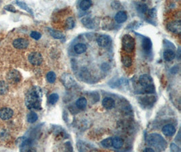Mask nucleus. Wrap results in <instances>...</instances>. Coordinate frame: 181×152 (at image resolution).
<instances>
[{"instance_id": "obj_29", "label": "nucleus", "mask_w": 181, "mask_h": 152, "mask_svg": "<svg viewBox=\"0 0 181 152\" xmlns=\"http://www.w3.org/2000/svg\"><path fill=\"white\" fill-rule=\"evenodd\" d=\"M16 3L17 4V5L20 7H21L22 9L24 10H26L27 11L28 13H30L31 14H33V11L31 9V8L28 7L27 4L24 3V2H16Z\"/></svg>"}, {"instance_id": "obj_34", "label": "nucleus", "mask_w": 181, "mask_h": 152, "mask_svg": "<svg viewBox=\"0 0 181 152\" xmlns=\"http://www.w3.org/2000/svg\"><path fill=\"white\" fill-rule=\"evenodd\" d=\"M64 146H65L64 152H73L72 145L70 142L65 143Z\"/></svg>"}, {"instance_id": "obj_7", "label": "nucleus", "mask_w": 181, "mask_h": 152, "mask_svg": "<svg viewBox=\"0 0 181 152\" xmlns=\"http://www.w3.org/2000/svg\"><path fill=\"white\" fill-rule=\"evenodd\" d=\"M138 82L140 85H141L142 87H144V89L149 87L151 85H153V81L152 77L148 75H141L139 78Z\"/></svg>"}, {"instance_id": "obj_32", "label": "nucleus", "mask_w": 181, "mask_h": 152, "mask_svg": "<svg viewBox=\"0 0 181 152\" xmlns=\"http://www.w3.org/2000/svg\"><path fill=\"white\" fill-rule=\"evenodd\" d=\"M101 144L103 147H106V148H109V147H112V138H107L105 139V140L101 142Z\"/></svg>"}, {"instance_id": "obj_33", "label": "nucleus", "mask_w": 181, "mask_h": 152, "mask_svg": "<svg viewBox=\"0 0 181 152\" xmlns=\"http://www.w3.org/2000/svg\"><path fill=\"white\" fill-rule=\"evenodd\" d=\"M137 10L138 11V12H140V13L145 14L147 12L148 8H147V5H145V4L141 3V4H139V5L137 6Z\"/></svg>"}, {"instance_id": "obj_12", "label": "nucleus", "mask_w": 181, "mask_h": 152, "mask_svg": "<svg viewBox=\"0 0 181 152\" xmlns=\"http://www.w3.org/2000/svg\"><path fill=\"white\" fill-rule=\"evenodd\" d=\"M168 28L170 31L174 32V33L179 34L181 30L180 21L178 20V21H174L170 22L168 24Z\"/></svg>"}, {"instance_id": "obj_9", "label": "nucleus", "mask_w": 181, "mask_h": 152, "mask_svg": "<svg viewBox=\"0 0 181 152\" xmlns=\"http://www.w3.org/2000/svg\"><path fill=\"white\" fill-rule=\"evenodd\" d=\"M14 114V112L11 108H3L0 110V118L3 120H7L10 119Z\"/></svg>"}, {"instance_id": "obj_2", "label": "nucleus", "mask_w": 181, "mask_h": 152, "mask_svg": "<svg viewBox=\"0 0 181 152\" xmlns=\"http://www.w3.org/2000/svg\"><path fill=\"white\" fill-rule=\"evenodd\" d=\"M147 143L150 145L157 147L160 150L166 149L167 146V142L161 135L157 133H153L148 135Z\"/></svg>"}, {"instance_id": "obj_22", "label": "nucleus", "mask_w": 181, "mask_h": 152, "mask_svg": "<svg viewBox=\"0 0 181 152\" xmlns=\"http://www.w3.org/2000/svg\"><path fill=\"white\" fill-rule=\"evenodd\" d=\"M175 56H176L175 53L172 50H168L164 51L163 52V58L168 61H172V60H174L175 58Z\"/></svg>"}, {"instance_id": "obj_18", "label": "nucleus", "mask_w": 181, "mask_h": 152, "mask_svg": "<svg viewBox=\"0 0 181 152\" xmlns=\"http://www.w3.org/2000/svg\"><path fill=\"white\" fill-rule=\"evenodd\" d=\"M88 101L87 100L85 97H80L76 101V106L78 109L80 110H84L85 108L86 105H87Z\"/></svg>"}, {"instance_id": "obj_10", "label": "nucleus", "mask_w": 181, "mask_h": 152, "mask_svg": "<svg viewBox=\"0 0 181 152\" xmlns=\"http://www.w3.org/2000/svg\"><path fill=\"white\" fill-rule=\"evenodd\" d=\"M20 152H36L35 150L31 147V141L29 139H25L20 145Z\"/></svg>"}, {"instance_id": "obj_38", "label": "nucleus", "mask_w": 181, "mask_h": 152, "mask_svg": "<svg viewBox=\"0 0 181 152\" xmlns=\"http://www.w3.org/2000/svg\"><path fill=\"white\" fill-rule=\"evenodd\" d=\"M143 152H155V151L153 149H151V148H146L143 151Z\"/></svg>"}, {"instance_id": "obj_19", "label": "nucleus", "mask_w": 181, "mask_h": 152, "mask_svg": "<svg viewBox=\"0 0 181 152\" xmlns=\"http://www.w3.org/2000/svg\"><path fill=\"white\" fill-rule=\"evenodd\" d=\"M123 145V140L119 137H116L112 139V145L116 149H120Z\"/></svg>"}, {"instance_id": "obj_23", "label": "nucleus", "mask_w": 181, "mask_h": 152, "mask_svg": "<svg viewBox=\"0 0 181 152\" xmlns=\"http://www.w3.org/2000/svg\"><path fill=\"white\" fill-rule=\"evenodd\" d=\"M48 31L50 32V34L53 37L57 39H61L65 37L64 35L61 32L59 31H56L54 29H52V28H48Z\"/></svg>"}, {"instance_id": "obj_16", "label": "nucleus", "mask_w": 181, "mask_h": 152, "mask_svg": "<svg viewBox=\"0 0 181 152\" xmlns=\"http://www.w3.org/2000/svg\"><path fill=\"white\" fill-rule=\"evenodd\" d=\"M142 48L145 52H149L152 49V42L149 38L143 37L142 41Z\"/></svg>"}, {"instance_id": "obj_21", "label": "nucleus", "mask_w": 181, "mask_h": 152, "mask_svg": "<svg viewBox=\"0 0 181 152\" xmlns=\"http://www.w3.org/2000/svg\"><path fill=\"white\" fill-rule=\"evenodd\" d=\"M81 22L88 28H93L96 25V23L94 22L93 20L89 18H84L81 20Z\"/></svg>"}, {"instance_id": "obj_40", "label": "nucleus", "mask_w": 181, "mask_h": 152, "mask_svg": "<svg viewBox=\"0 0 181 152\" xmlns=\"http://www.w3.org/2000/svg\"><path fill=\"white\" fill-rule=\"evenodd\" d=\"M178 152H180V151H178Z\"/></svg>"}, {"instance_id": "obj_36", "label": "nucleus", "mask_w": 181, "mask_h": 152, "mask_svg": "<svg viewBox=\"0 0 181 152\" xmlns=\"http://www.w3.org/2000/svg\"><path fill=\"white\" fill-rule=\"evenodd\" d=\"M5 9L8 11H9V12H16V9L13 6H12V5H8L5 7Z\"/></svg>"}, {"instance_id": "obj_8", "label": "nucleus", "mask_w": 181, "mask_h": 152, "mask_svg": "<svg viewBox=\"0 0 181 152\" xmlns=\"http://www.w3.org/2000/svg\"><path fill=\"white\" fill-rule=\"evenodd\" d=\"M28 44H29L28 41L24 38H18L13 42V46L18 50L27 48L28 46Z\"/></svg>"}, {"instance_id": "obj_1", "label": "nucleus", "mask_w": 181, "mask_h": 152, "mask_svg": "<svg viewBox=\"0 0 181 152\" xmlns=\"http://www.w3.org/2000/svg\"><path fill=\"white\" fill-rule=\"evenodd\" d=\"M42 91L39 87H32L25 96V104L28 109L39 110L42 109Z\"/></svg>"}, {"instance_id": "obj_37", "label": "nucleus", "mask_w": 181, "mask_h": 152, "mask_svg": "<svg viewBox=\"0 0 181 152\" xmlns=\"http://www.w3.org/2000/svg\"><path fill=\"white\" fill-rule=\"evenodd\" d=\"M170 148H171V150L173 151V152H178L179 151V148L178 147L177 145H176L175 144H171V146H170Z\"/></svg>"}, {"instance_id": "obj_24", "label": "nucleus", "mask_w": 181, "mask_h": 152, "mask_svg": "<svg viewBox=\"0 0 181 152\" xmlns=\"http://www.w3.org/2000/svg\"><path fill=\"white\" fill-rule=\"evenodd\" d=\"M122 61L123 65L126 68L130 67L132 64V57L130 56L127 55L123 56Z\"/></svg>"}, {"instance_id": "obj_15", "label": "nucleus", "mask_w": 181, "mask_h": 152, "mask_svg": "<svg viewBox=\"0 0 181 152\" xmlns=\"http://www.w3.org/2000/svg\"><path fill=\"white\" fill-rule=\"evenodd\" d=\"M127 19V15L124 11H120L115 16V20L117 23H123Z\"/></svg>"}, {"instance_id": "obj_5", "label": "nucleus", "mask_w": 181, "mask_h": 152, "mask_svg": "<svg viewBox=\"0 0 181 152\" xmlns=\"http://www.w3.org/2000/svg\"><path fill=\"white\" fill-rule=\"evenodd\" d=\"M60 80L63 84L65 85V87L68 89L73 87V86H75L76 84L75 81L74 80L73 76L67 73H64L63 75L61 76Z\"/></svg>"}, {"instance_id": "obj_28", "label": "nucleus", "mask_w": 181, "mask_h": 152, "mask_svg": "<svg viewBox=\"0 0 181 152\" xmlns=\"http://www.w3.org/2000/svg\"><path fill=\"white\" fill-rule=\"evenodd\" d=\"M38 119V114L34 112H31L27 115V121L29 123H34Z\"/></svg>"}, {"instance_id": "obj_4", "label": "nucleus", "mask_w": 181, "mask_h": 152, "mask_svg": "<svg viewBox=\"0 0 181 152\" xmlns=\"http://www.w3.org/2000/svg\"><path fill=\"white\" fill-rule=\"evenodd\" d=\"M7 80L12 84L18 83L21 80V75L16 70H12L8 73Z\"/></svg>"}, {"instance_id": "obj_39", "label": "nucleus", "mask_w": 181, "mask_h": 152, "mask_svg": "<svg viewBox=\"0 0 181 152\" xmlns=\"http://www.w3.org/2000/svg\"><path fill=\"white\" fill-rule=\"evenodd\" d=\"M90 152H97L96 151H95V150H92V151H91Z\"/></svg>"}, {"instance_id": "obj_11", "label": "nucleus", "mask_w": 181, "mask_h": 152, "mask_svg": "<svg viewBox=\"0 0 181 152\" xmlns=\"http://www.w3.org/2000/svg\"><path fill=\"white\" fill-rule=\"evenodd\" d=\"M110 43H111V38L108 35H102L98 37L97 39L98 45L102 47H107L108 46H109Z\"/></svg>"}, {"instance_id": "obj_26", "label": "nucleus", "mask_w": 181, "mask_h": 152, "mask_svg": "<svg viewBox=\"0 0 181 152\" xmlns=\"http://www.w3.org/2000/svg\"><path fill=\"white\" fill-rule=\"evenodd\" d=\"M75 26V20L73 17L68 18L65 22V27L67 29H72Z\"/></svg>"}, {"instance_id": "obj_17", "label": "nucleus", "mask_w": 181, "mask_h": 152, "mask_svg": "<svg viewBox=\"0 0 181 152\" xmlns=\"http://www.w3.org/2000/svg\"><path fill=\"white\" fill-rule=\"evenodd\" d=\"M102 104L105 109L111 110L115 106L116 102H115L114 100L112 99L111 97H105V99L102 100Z\"/></svg>"}, {"instance_id": "obj_35", "label": "nucleus", "mask_w": 181, "mask_h": 152, "mask_svg": "<svg viewBox=\"0 0 181 152\" xmlns=\"http://www.w3.org/2000/svg\"><path fill=\"white\" fill-rule=\"evenodd\" d=\"M31 37L35 40H39L41 37H42V34L38 31H33L31 33Z\"/></svg>"}, {"instance_id": "obj_13", "label": "nucleus", "mask_w": 181, "mask_h": 152, "mask_svg": "<svg viewBox=\"0 0 181 152\" xmlns=\"http://www.w3.org/2000/svg\"><path fill=\"white\" fill-rule=\"evenodd\" d=\"M162 132L163 135L167 137H172L176 133L175 127L172 125H166L162 128Z\"/></svg>"}, {"instance_id": "obj_27", "label": "nucleus", "mask_w": 181, "mask_h": 152, "mask_svg": "<svg viewBox=\"0 0 181 152\" xmlns=\"http://www.w3.org/2000/svg\"><path fill=\"white\" fill-rule=\"evenodd\" d=\"M8 91V85L5 81H0V95H4Z\"/></svg>"}, {"instance_id": "obj_25", "label": "nucleus", "mask_w": 181, "mask_h": 152, "mask_svg": "<svg viewBox=\"0 0 181 152\" xmlns=\"http://www.w3.org/2000/svg\"><path fill=\"white\" fill-rule=\"evenodd\" d=\"M92 2L91 1H90V0H84V1L81 2L80 7L82 10H87L92 6Z\"/></svg>"}, {"instance_id": "obj_20", "label": "nucleus", "mask_w": 181, "mask_h": 152, "mask_svg": "<svg viewBox=\"0 0 181 152\" xmlns=\"http://www.w3.org/2000/svg\"><path fill=\"white\" fill-rule=\"evenodd\" d=\"M86 50H87V47L84 43H77L74 47V51L77 54H81V53H84Z\"/></svg>"}, {"instance_id": "obj_6", "label": "nucleus", "mask_w": 181, "mask_h": 152, "mask_svg": "<svg viewBox=\"0 0 181 152\" xmlns=\"http://www.w3.org/2000/svg\"><path fill=\"white\" fill-rule=\"evenodd\" d=\"M28 61L34 66H39L43 61V57L39 52H32L28 56Z\"/></svg>"}, {"instance_id": "obj_3", "label": "nucleus", "mask_w": 181, "mask_h": 152, "mask_svg": "<svg viewBox=\"0 0 181 152\" xmlns=\"http://www.w3.org/2000/svg\"><path fill=\"white\" fill-rule=\"evenodd\" d=\"M122 49L126 53L133 52L135 48V40L133 37L127 34L123 36L122 37Z\"/></svg>"}, {"instance_id": "obj_14", "label": "nucleus", "mask_w": 181, "mask_h": 152, "mask_svg": "<svg viewBox=\"0 0 181 152\" xmlns=\"http://www.w3.org/2000/svg\"><path fill=\"white\" fill-rule=\"evenodd\" d=\"M155 101V97L153 96H146L142 97L141 100H140V102L141 104H142L143 105L145 106H149L153 105Z\"/></svg>"}, {"instance_id": "obj_30", "label": "nucleus", "mask_w": 181, "mask_h": 152, "mask_svg": "<svg viewBox=\"0 0 181 152\" xmlns=\"http://www.w3.org/2000/svg\"><path fill=\"white\" fill-rule=\"evenodd\" d=\"M46 79H47V81L50 83H54L56 79V74L54 72H52V71L49 72L46 75Z\"/></svg>"}, {"instance_id": "obj_31", "label": "nucleus", "mask_w": 181, "mask_h": 152, "mask_svg": "<svg viewBox=\"0 0 181 152\" xmlns=\"http://www.w3.org/2000/svg\"><path fill=\"white\" fill-rule=\"evenodd\" d=\"M59 96L57 93H52L49 97V103L51 105H54L56 103L59 101Z\"/></svg>"}]
</instances>
